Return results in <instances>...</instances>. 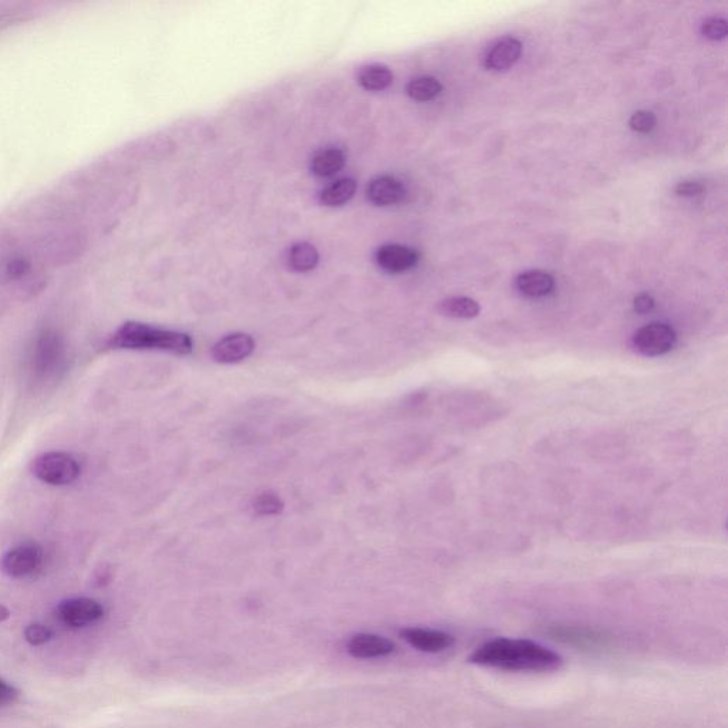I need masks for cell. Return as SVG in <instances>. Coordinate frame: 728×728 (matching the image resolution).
<instances>
[{
  "label": "cell",
  "instance_id": "cell-8",
  "mask_svg": "<svg viewBox=\"0 0 728 728\" xmlns=\"http://www.w3.org/2000/svg\"><path fill=\"white\" fill-rule=\"evenodd\" d=\"M550 635L552 639L583 650L603 649L610 643L609 636L605 633L572 626H555L550 630Z\"/></svg>",
  "mask_w": 728,
  "mask_h": 728
},
{
  "label": "cell",
  "instance_id": "cell-10",
  "mask_svg": "<svg viewBox=\"0 0 728 728\" xmlns=\"http://www.w3.org/2000/svg\"><path fill=\"white\" fill-rule=\"evenodd\" d=\"M374 258L383 271L390 272V273H401V272L410 271L417 265L420 261V254L408 246L388 244V245L380 246L376 251Z\"/></svg>",
  "mask_w": 728,
  "mask_h": 728
},
{
  "label": "cell",
  "instance_id": "cell-16",
  "mask_svg": "<svg viewBox=\"0 0 728 728\" xmlns=\"http://www.w3.org/2000/svg\"><path fill=\"white\" fill-rule=\"evenodd\" d=\"M356 189H358V182L355 179L341 178L333 182L331 186L326 187L321 192L319 199H321V206L336 208V206H345L346 202L350 201L355 196Z\"/></svg>",
  "mask_w": 728,
  "mask_h": 728
},
{
  "label": "cell",
  "instance_id": "cell-17",
  "mask_svg": "<svg viewBox=\"0 0 728 728\" xmlns=\"http://www.w3.org/2000/svg\"><path fill=\"white\" fill-rule=\"evenodd\" d=\"M437 311L447 318L474 319L480 315L481 306L474 299L457 296L441 301L437 305Z\"/></svg>",
  "mask_w": 728,
  "mask_h": 728
},
{
  "label": "cell",
  "instance_id": "cell-22",
  "mask_svg": "<svg viewBox=\"0 0 728 728\" xmlns=\"http://www.w3.org/2000/svg\"><path fill=\"white\" fill-rule=\"evenodd\" d=\"M702 34L710 40H722L727 36V20L722 17H709L702 24Z\"/></svg>",
  "mask_w": 728,
  "mask_h": 728
},
{
  "label": "cell",
  "instance_id": "cell-7",
  "mask_svg": "<svg viewBox=\"0 0 728 728\" xmlns=\"http://www.w3.org/2000/svg\"><path fill=\"white\" fill-rule=\"evenodd\" d=\"M256 343L248 333H232L216 341L212 348V358L222 364L239 363L255 350Z\"/></svg>",
  "mask_w": 728,
  "mask_h": 728
},
{
  "label": "cell",
  "instance_id": "cell-28",
  "mask_svg": "<svg viewBox=\"0 0 728 728\" xmlns=\"http://www.w3.org/2000/svg\"><path fill=\"white\" fill-rule=\"evenodd\" d=\"M27 271L26 263L22 261H14L10 262L9 266L6 268V275L9 276L10 279L20 278V276L24 275V272Z\"/></svg>",
  "mask_w": 728,
  "mask_h": 728
},
{
  "label": "cell",
  "instance_id": "cell-12",
  "mask_svg": "<svg viewBox=\"0 0 728 728\" xmlns=\"http://www.w3.org/2000/svg\"><path fill=\"white\" fill-rule=\"evenodd\" d=\"M348 652L356 659H378L394 652V643L383 636L360 633L349 640Z\"/></svg>",
  "mask_w": 728,
  "mask_h": 728
},
{
  "label": "cell",
  "instance_id": "cell-20",
  "mask_svg": "<svg viewBox=\"0 0 728 728\" xmlns=\"http://www.w3.org/2000/svg\"><path fill=\"white\" fill-rule=\"evenodd\" d=\"M443 91V84L434 77H417L408 81L406 94L416 101H430Z\"/></svg>",
  "mask_w": 728,
  "mask_h": 728
},
{
  "label": "cell",
  "instance_id": "cell-13",
  "mask_svg": "<svg viewBox=\"0 0 728 728\" xmlns=\"http://www.w3.org/2000/svg\"><path fill=\"white\" fill-rule=\"evenodd\" d=\"M522 43L515 37H503L488 50L485 67L493 72H503L517 63L522 54Z\"/></svg>",
  "mask_w": 728,
  "mask_h": 728
},
{
  "label": "cell",
  "instance_id": "cell-27",
  "mask_svg": "<svg viewBox=\"0 0 728 728\" xmlns=\"http://www.w3.org/2000/svg\"><path fill=\"white\" fill-rule=\"evenodd\" d=\"M17 695H19V693H17L14 685L0 680V707L12 704L17 699Z\"/></svg>",
  "mask_w": 728,
  "mask_h": 728
},
{
  "label": "cell",
  "instance_id": "cell-1",
  "mask_svg": "<svg viewBox=\"0 0 728 728\" xmlns=\"http://www.w3.org/2000/svg\"><path fill=\"white\" fill-rule=\"evenodd\" d=\"M468 662L503 672H555L563 665L560 653L528 639L497 637L474 650Z\"/></svg>",
  "mask_w": 728,
  "mask_h": 728
},
{
  "label": "cell",
  "instance_id": "cell-23",
  "mask_svg": "<svg viewBox=\"0 0 728 728\" xmlns=\"http://www.w3.org/2000/svg\"><path fill=\"white\" fill-rule=\"evenodd\" d=\"M629 126L636 133H649L655 129L656 117L655 114L646 110L636 111L629 120Z\"/></svg>",
  "mask_w": 728,
  "mask_h": 728
},
{
  "label": "cell",
  "instance_id": "cell-6",
  "mask_svg": "<svg viewBox=\"0 0 728 728\" xmlns=\"http://www.w3.org/2000/svg\"><path fill=\"white\" fill-rule=\"evenodd\" d=\"M103 606L93 599L76 598L64 600L57 608V616L70 627H86L103 618Z\"/></svg>",
  "mask_w": 728,
  "mask_h": 728
},
{
  "label": "cell",
  "instance_id": "cell-26",
  "mask_svg": "<svg viewBox=\"0 0 728 728\" xmlns=\"http://www.w3.org/2000/svg\"><path fill=\"white\" fill-rule=\"evenodd\" d=\"M633 308L637 313L640 315H646V313H649V311H653L655 308V299H653L652 295L649 293H640V295L636 296L635 301H633Z\"/></svg>",
  "mask_w": 728,
  "mask_h": 728
},
{
  "label": "cell",
  "instance_id": "cell-5",
  "mask_svg": "<svg viewBox=\"0 0 728 728\" xmlns=\"http://www.w3.org/2000/svg\"><path fill=\"white\" fill-rule=\"evenodd\" d=\"M43 562V551L36 543H24L10 550L2 560V570L12 578H26L39 570Z\"/></svg>",
  "mask_w": 728,
  "mask_h": 728
},
{
  "label": "cell",
  "instance_id": "cell-19",
  "mask_svg": "<svg viewBox=\"0 0 728 728\" xmlns=\"http://www.w3.org/2000/svg\"><path fill=\"white\" fill-rule=\"evenodd\" d=\"M288 263L293 271L309 272L319 263V252L308 242H299L288 252Z\"/></svg>",
  "mask_w": 728,
  "mask_h": 728
},
{
  "label": "cell",
  "instance_id": "cell-25",
  "mask_svg": "<svg viewBox=\"0 0 728 728\" xmlns=\"http://www.w3.org/2000/svg\"><path fill=\"white\" fill-rule=\"evenodd\" d=\"M704 191V187L699 181H682L675 186V192L679 196H697Z\"/></svg>",
  "mask_w": 728,
  "mask_h": 728
},
{
  "label": "cell",
  "instance_id": "cell-24",
  "mask_svg": "<svg viewBox=\"0 0 728 728\" xmlns=\"http://www.w3.org/2000/svg\"><path fill=\"white\" fill-rule=\"evenodd\" d=\"M53 637V632L43 625H30L24 630V639L32 646H42Z\"/></svg>",
  "mask_w": 728,
  "mask_h": 728
},
{
  "label": "cell",
  "instance_id": "cell-11",
  "mask_svg": "<svg viewBox=\"0 0 728 728\" xmlns=\"http://www.w3.org/2000/svg\"><path fill=\"white\" fill-rule=\"evenodd\" d=\"M407 196V189L400 179L381 176L371 179L366 188V198L376 206H390L400 204Z\"/></svg>",
  "mask_w": 728,
  "mask_h": 728
},
{
  "label": "cell",
  "instance_id": "cell-18",
  "mask_svg": "<svg viewBox=\"0 0 728 728\" xmlns=\"http://www.w3.org/2000/svg\"><path fill=\"white\" fill-rule=\"evenodd\" d=\"M394 76L391 70L383 64H370L361 67L359 72L358 81L368 91H381L391 86Z\"/></svg>",
  "mask_w": 728,
  "mask_h": 728
},
{
  "label": "cell",
  "instance_id": "cell-3",
  "mask_svg": "<svg viewBox=\"0 0 728 728\" xmlns=\"http://www.w3.org/2000/svg\"><path fill=\"white\" fill-rule=\"evenodd\" d=\"M32 473L40 481L49 485H69L80 475V465L72 455L66 453H52L40 455L32 464Z\"/></svg>",
  "mask_w": 728,
  "mask_h": 728
},
{
  "label": "cell",
  "instance_id": "cell-21",
  "mask_svg": "<svg viewBox=\"0 0 728 728\" xmlns=\"http://www.w3.org/2000/svg\"><path fill=\"white\" fill-rule=\"evenodd\" d=\"M283 508H285V503H283V501H282L276 493H259L258 497L252 501V510H254L256 515H261V517H273V515H279V513L283 511Z\"/></svg>",
  "mask_w": 728,
  "mask_h": 728
},
{
  "label": "cell",
  "instance_id": "cell-15",
  "mask_svg": "<svg viewBox=\"0 0 728 728\" xmlns=\"http://www.w3.org/2000/svg\"><path fill=\"white\" fill-rule=\"evenodd\" d=\"M346 164V156L341 149L328 148L316 154L311 159V173L318 177H333L340 173Z\"/></svg>",
  "mask_w": 728,
  "mask_h": 728
},
{
  "label": "cell",
  "instance_id": "cell-9",
  "mask_svg": "<svg viewBox=\"0 0 728 728\" xmlns=\"http://www.w3.org/2000/svg\"><path fill=\"white\" fill-rule=\"evenodd\" d=\"M400 635L414 649L424 653H441L455 643L454 636L443 630L407 627L401 630Z\"/></svg>",
  "mask_w": 728,
  "mask_h": 728
},
{
  "label": "cell",
  "instance_id": "cell-14",
  "mask_svg": "<svg viewBox=\"0 0 728 728\" xmlns=\"http://www.w3.org/2000/svg\"><path fill=\"white\" fill-rule=\"evenodd\" d=\"M515 288L525 298L538 299L550 295L555 288V279L545 271H525L515 279Z\"/></svg>",
  "mask_w": 728,
  "mask_h": 728
},
{
  "label": "cell",
  "instance_id": "cell-29",
  "mask_svg": "<svg viewBox=\"0 0 728 728\" xmlns=\"http://www.w3.org/2000/svg\"><path fill=\"white\" fill-rule=\"evenodd\" d=\"M9 616L10 612L6 606L0 605V623H4L5 620L9 619Z\"/></svg>",
  "mask_w": 728,
  "mask_h": 728
},
{
  "label": "cell",
  "instance_id": "cell-2",
  "mask_svg": "<svg viewBox=\"0 0 728 728\" xmlns=\"http://www.w3.org/2000/svg\"><path fill=\"white\" fill-rule=\"evenodd\" d=\"M110 346L126 350H159L171 355L187 356L191 353L194 343L191 336L182 331L154 328L139 321H127L110 339Z\"/></svg>",
  "mask_w": 728,
  "mask_h": 728
},
{
  "label": "cell",
  "instance_id": "cell-4",
  "mask_svg": "<svg viewBox=\"0 0 728 728\" xmlns=\"http://www.w3.org/2000/svg\"><path fill=\"white\" fill-rule=\"evenodd\" d=\"M677 341L675 329L666 323H650L633 335L632 345L645 358H659L673 350Z\"/></svg>",
  "mask_w": 728,
  "mask_h": 728
}]
</instances>
